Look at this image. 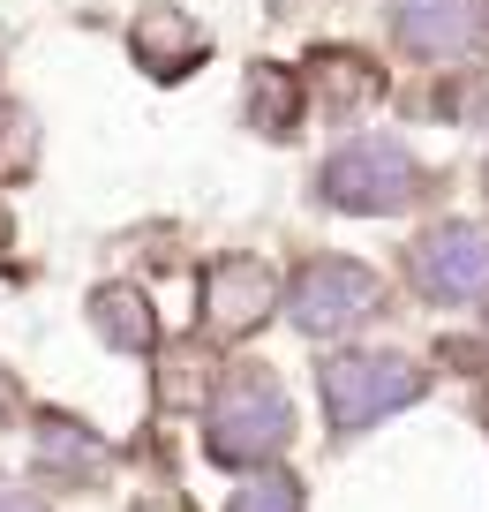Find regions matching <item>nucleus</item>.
Returning a JSON list of instances; mask_svg holds the SVG:
<instances>
[{"label":"nucleus","mask_w":489,"mask_h":512,"mask_svg":"<svg viewBox=\"0 0 489 512\" xmlns=\"http://www.w3.org/2000/svg\"><path fill=\"white\" fill-rule=\"evenodd\" d=\"M279 430H286V415H279V400H271L264 384H234V400H226V415H219V437L211 445L226 452V460H249V452H271L279 445Z\"/></svg>","instance_id":"obj_5"},{"label":"nucleus","mask_w":489,"mask_h":512,"mask_svg":"<svg viewBox=\"0 0 489 512\" xmlns=\"http://www.w3.org/2000/svg\"><path fill=\"white\" fill-rule=\"evenodd\" d=\"M196 46H204V38H196L181 16H143V31H136V53H151V61H158V76H181L174 61H189Z\"/></svg>","instance_id":"obj_8"},{"label":"nucleus","mask_w":489,"mask_h":512,"mask_svg":"<svg viewBox=\"0 0 489 512\" xmlns=\"http://www.w3.org/2000/svg\"><path fill=\"white\" fill-rule=\"evenodd\" d=\"M332 196L339 204H362V211H384V204H407V181H414V166H407V151L399 144H354L347 159H332Z\"/></svg>","instance_id":"obj_2"},{"label":"nucleus","mask_w":489,"mask_h":512,"mask_svg":"<svg viewBox=\"0 0 489 512\" xmlns=\"http://www.w3.org/2000/svg\"><path fill=\"white\" fill-rule=\"evenodd\" d=\"M377 309V279L354 272V264H316L309 279L294 287V317L309 324V332H332V324H354Z\"/></svg>","instance_id":"obj_3"},{"label":"nucleus","mask_w":489,"mask_h":512,"mask_svg":"<svg viewBox=\"0 0 489 512\" xmlns=\"http://www.w3.org/2000/svg\"><path fill=\"white\" fill-rule=\"evenodd\" d=\"M399 31L422 53H459L482 31V8H474V0H399Z\"/></svg>","instance_id":"obj_6"},{"label":"nucleus","mask_w":489,"mask_h":512,"mask_svg":"<svg viewBox=\"0 0 489 512\" xmlns=\"http://www.w3.org/2000/svg\"><path fill=\"white\" fill-rule=\"evenodd\" d=\"M422 287L429 294H482L489 287V234L474 226H444L422 241Z\"/></svg>","instance_id":"obj_4"},{"label":"nucleus","mask_w":489,"mask_h":512,"mask_svg":"<svg viewBox=\"0 0 489 512\" xmlns=\"http://www.w3.org/2000/svg\"><path fill=\"white\" fill-rule=\"evenodd\" d=\"M264 302H271V272H264V264L241 256V264H219V272H211V324H219V332L256 324Z\"/></svg>","instance_id":"obj_7"},{"label":"nucleus","mask_w":489,"mask_h":512,"mask_svg":"<svg viewBox=\"0 0 489 512\" xmlns=\"http://www.w3.org/2000/svg\"><path fill=\"white\" fill-rule=\"evenodd\" d=\"M31 166V121L16 106H0V174H23Z\"/></svg>","instance_id":"obj_9"},{"label":"nucleus","mask_w":489,"mask_h":512,"mask_svg":"<svg viewBox=\"0 0 489 512\" xmlns=\"http://www.w3.org/2000/svg\"><path fill=\"white\" fill-rule=\"evenodd\" d=\"M234 512H294V490H286V482H264V490H249Z\"/></svg>","instance_id":"obj_10"},{"label":"nucleus","mask_w":489,"mask_h":512,"mask_svg":"<svg viewBox=\"0 0 489 512\" xmlns=\"http://www.w3.org/2000/svg\"><path fill=\"white\" fill-rule=\"evenodd\" d=\"M399 400H414L407 362H332L324 369V407H332L339 430H362V422H377Z\"/></svg>","instance_id":"obj_1"}]
</instances>
